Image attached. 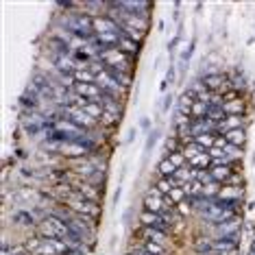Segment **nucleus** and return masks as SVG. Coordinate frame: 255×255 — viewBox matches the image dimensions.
<instances>
[{
  "label": "nucleus",
  "mask_w": 255,
  "mask_h": 255,
  "mask_svg": "<svg viewBox=\"0 0 255 255\" xmlns=\"http://www.w3.org/2000/svg\"><path fill=\"white\" fill-rule=\"evenodd\" d=\"M133 238L137 240H146V242H155V245H161L166 249H175V234H166V231H159V229H150V227H142L137 225L133 229Z\"/></svg>",
  "instance_id": "obj_1"
},
{
  "label": "nucleus",
  "mask_w": 255,
  "mask_h": 255,
  "mask_svg": "<svg viewBox=\"0 0 255 255\" xmlns=\"http://www.w3.org/2000/svg\"><path fill=\"white\" fill-rule=\"evenodd\" d=\"M137 225H142V227H150V229L166 231V234H175V227L166 223L164 214H155V212L142 210L140 214H137Z\"/></svg>",
  "instance_id": "obj_2"
},
{
  "label": "nucleus",
  "mask_w": 255,
  "mask_h": 255,
  "mask_svg": "<svg viewBox=\"0 0 255 255\" xmlns=\"http://www.w3.org/2000/svg\"><path fill=\"white\" fill-rule=\"evenodd\" d=\"M142 210H146V212H155V214H164V212H172L170 207L166 205V201H164V194H159L157 190L150 185L148 188V192L142 196Z\"/></svg>",
  "instance_id": "obj_3"
},
{
  "label": "nucleus",
  "mask_w": 255,
  "mask_h": 255,
  "mask_svg": "<svg viewBox=\"0 0 255 255\" xmlns=\"http://www.w3.org/2000/svg\"><path fill=\"white\" fill-rule=\"evenodd\" d=\"M240 253V236H227L214 240V255H238Z\"/></svg>",
  "instance_id": "obj_4"
},
{
  "label": "nucleus",
  "mask_w": 255,
  "mask_h": 255,
  "mask_svg": "<svg viewBox=\"0 0 255 255\" xmlns=\"http://www.w3.org/2000/svg\"><path fill=\"white\" fill-rule=\"evenodd\" d=\"M133 245L129 247V251H144L148 255H172L170 249L161 247V245H155V242H146V240H137V238H133Z\"/></svg>",
  "instance_id": "obj_5"
},
{
  "label": "nucleus",
  "mask_w": 255,
  "mask_h": 255,
  "mask_svg": "<svg viewBox=\"0 0 255 255\" xmlns=\"http://www.w3.org/2000/svg\"><path fill=\"white\" fill-rule=\"evenodd\" d=\"M74 92L79 96L88 98L90 103H101V98H103V90L96 83H77L74 85Z\"/></svg>",
  "instance_id": "obj_6"
},
{
  "label": "nucleus",
  "mask_w": 255,
  "mask_h": 255,
  "mask_svg": "<svg viewBox=\"0 0 255 255\" xmlns=\"http://www.w3.org/2000/svg\"><path fill=\"white\" fill-rule=\"evenodd\" d=\"M205 118H210L214 125L223 123L225 118H227V114H225V101L223 96H214V101L207 105V116Z\"/></svg>",
  "instance_id": "obj_7"
},
{
  "label": "nucleus",
  "mask_w": 255,
  "mask_h": 255,
  "mask_svg": "<svg viewBox=\"0 0 255 255\" xmlns=\"http://www.w3.org/2000/svg\"><path fill=\"white\" fill-rule=\"evenodd\" d=\"M194 103H196L194 92H192V90H183L181 94H179V98H177V105H175V109H177L179 114L190 116V118H192V107H194Z\"/></svg>",
  "instance_id": "obj_8"
},
{
  "label": "nucleus",
  "mask_w": 255,
  "mask_h": 255,
  "mask_svg": "<svg viewBox=\"0 0 255 255\" xmlns=\"http://www.w3.org/2000/svg\"><path fill=\"white\" fill-rule=\"evenodd\" d=\"M94 33H96V35H105V33H120V24L103 13V15H98V18H94Z\"/></svg>",
  "instance_id": "obj_9"
},
{
  "label": "nucleus",
  "mask_w": 255,
  "mask_h": 255,
  "mask_svg": "<svg viewBox=\"0 0 255 255\" xmlns=\"http://www.w3.org/2000/svg\"><path fill=\"white\" fill-rule=\"evenodd\" d=\"M192 251L196 255H205V253H214V238L207 234H199L192 240Z\"/></svg>",
  "instance_id": "obj_10"
},
{
  "label": "nucleus",
  "mask_w": 255,
  "mask_h": 255,
  "mask_svg": "<svg viewBox=\"0 0 255 255\" xmlns=\"http://www.w3.org/2000/svg\"><path fill=\"white\" fill-rule=\"evenodd\" d=\"M210 175L214 181H218V183H227V179L234 175V168H231V164H212L210 168Z\"/></svg>",
  "instance_id": "obj_11"
},
{
  "label": "nucleus",
  "mask_w": 255,
  "mask_h": 255,
  "mask_svg": "<svg viewBox=\"0 0 255 255\" xmlns=\"http://www.w3.org/2000/svg\"><path fill=\"white\" fill-rule=\"evenodd\" d=\"M245 190L242 185H223L220 194L216 199H223V201H245Z\"/></svg>",
  "instance_id": "obj_12"
},
{
  "label": "nucleus",
  "mask_w": 255,
  "mask_h": 255,
  "mask_svg": "<svg viewBox=\"0 0 255 255\" xmlns=\"http://www.w3.org/2000/svg\"><path fill=\"white\" fill-rule=\"evenodd\" d=\"M247 112H249V105L242 96L225 103V114L227 116H247Z\"/></svg>",
  "instance_id": "obj_13"
},
{
  "label": "nucleus",
  "mask_w": 255,
  "mask_h": 255,
  "mask_svg": "<svg viewBox=\"0 0 255 255\" xmlns=\"http://www.w3.org/2000/svg\"><path fill=\"white\" fill-rule=\"evenodd\" d=\"M194 50H196V39H192L185 48L179 53V72H181V77L185 74V70H188V66H190V59L194 57Z\"/></svg>",
  "instance_id": "obj_14"
},
{
  "label": "nucleus",
  "mask_w": 255,
  "mask_h": 255,
  "mask_svg": "<svg viewBox=\"0 0 255 255\" xmlns=\"http://www.w3.org/2000/svg\"><path fill=\"white\" fill-rule=\"evenodd\" d=\"M118 50H123V53H125L127 57H133V59H135V57L140 55V50H142V44H137V42H133V39H129V37L120 35Z\"/></svg>",
  "instance_id": "obj_15"
},
{
  "label": "nucleus",
  "mask_w": 255,
  "mask_h": 255,
  "mask_svg": "<svg viewBox=\"0 0 255 255\" xmlns=\"http://www.w3.org/2000/svg\"><path fill=\"white\" fill-rule=\"evenodd\" d=\"M223 137H225V140H227L229 144H234V146L245 148V146H247V140H249V133H247V129H234V131L225 133Z\"/></svg>",
  "instance_id": "obj_16"
},
{
  "label": "nucleus",
  "mask_w": 255,
  "mask_h": 255,
  "mask_svg": "<svg viewBox=\"0 0 255 255\" xmlns=\"http://www.w3.org/2000/svg\"><path fill=\"white\" fill-rule=\"evenodd\" d=\"M155 172H157V179H170L177 172V168L170 161V157H166V155H164V157L157 161V168H155Z\"/></svg>",
  "instance_id": "obj_17"
},
{
  "label": "nucleus",
  "mask_w": 255,
  "mask_h": 255,
  "mask_svg": "<svg viewBox=\"0 0 255 255\" xmlns=\"http://www.w3.org/2000/svg\"><path fill=\"white\" fill-rule=\"evenodd\" d=\"M161 133H164V131H161V127H159V125H155V127H153V131H150L148 135H146V142H144V157H148V155L153 153V148H155V144L159 142Z\"/></svg>",
  "instance_id": "obj_18"
},
{
  "label": "nucleus",
  "mask_w": 255,
  "mask_h": 255,
  "mask_svg": "<svg viewBox=\"0 0 255 255\" xmlns=\"http://www.w3.org/2000/svg\"><path fill=\"white\" fill-rule=\"evenodd\" d=\"M175 81H177V66L175 63H170L168 70H166V77H164V81H161V85H159L161 94H168V92H170V85H175Z\"/></svg>",
  "instance_id": "obj_19"
},
{
  "label": "nucleus",
  "mask_w": 255,
  "mask_h": 255,
  "mask_svg": "<svg viewBox=\"0 0 255 255\" xmlns=\"http://www.w3.org/2000/svg\"><path fill=\"white\" fill-rule=\"evenodd\" d=\"M188 166L192 168V170H210L212 168V157H210V153H201L199 157H194L192 161H188Z\"/></svg>",
  "instance_id": "obj_20"
},
{
  "label": "nucleus",
  "mask_w": 255,
  "mask_h": 255,
  "mask_svg": "<svg viewBox=\"0 0 255 255\" xmlns=\"http://www.w3.org/2000/svg\"><path fill=\"white\" fill-rule=\"evenodd\" d=\"M179 150H183V144L177 137V133H170L164 140V155H172V153H179Z\"/></svg>",
  "instance_id": "obj_21"
},
{
  "label": "nucleus",
  "mask_w": 255,
  "mask_h": 255,
  "mask_svg": "<svg viewBox=\"0 0 255 255\" xmlns=\"http://www.w3.org/2000/svg\"><path fill=\"white\" fill-rule=\"evenodd\" d=\"M153 188L157 190L159 194L168 196V194H170V192H172V190H175V188H179V185H177V181H175V179L170 177V179H157V181H155V185H153Z\"/></svg>",
  "instance_id": "obj_22"
},
{
  "label": "nucleus",
  "mask_w": 255,
  "mask_h": 255,
  "mask_svg": "<svg viewBox=\"0 0 255 255\" xmlns=\"http://www.w3.org/2000/svg\"><path fill=\"white\" fill-rule=\"evenodd\" d=\"M72 77H74V83H96V74H92L88 66L79 68Z\"/></svg>",
  "instance_id": "obj_23"
},
{
  "label": "nucleus",
  "mask_w": 255,
  "mask_h": 255,
  "mask_svg": "<svg viewBox=\"0 0 255 255\" xmlns=\"http://www.w3.org/2000/svg\"><path fill=\"white\" fill-rule=\"evenodd\" d=\"M220 190H223V183L210 181V183L203 185V196H205V199H210V201H214V199H216V196L220 194Z\"/></svg>",
  "instance_id": "obj_24"
},
{
  "label": "nucleus",
  "mask_w": 255,
  "mask_h": 255,
  "mask_svg": "<svg viewBox=\"0 0 255 255\" xmlns=\"http://www.w3.org/2000/svg\"><path fill=\"white\" fill-rule=\"evenodd\" d=\"M181 153L185 155V159H188V161H192L194 157H199L201 153H205V148L199 146V144H196V142H190V144H185V146H183Z\"/></svg>",
  "instance_id": "obj_25"
},
{
  "label": "nucleus",
  "mask_w": 255,
  "mask_h": 255,
  "mask_svg": "<svg viewBox=\"0 0 255 255\" xmlns=\"http://www.w3.org/2000/svg\"><path fill=\"white\" fill-rule=\"evenodd\" d=\"M216 137H218V135H214V133H205V135L194 137V142L199 144V146H203L205 150H210V148L216 146Z\"/></svg>",
  "instance_id": "obj_26"
},
{
  "label": "nucleus",
  "mask_w": 255,
  "mask_h": 255,
  "mask_svg": "<svg viewBox=\"0 0 255 255\" xmlns=\"http://www.w3.org/2000/svg\"><path fill=\"white\" fill-rule=\"evenodd\" d=\"M83 109H85V114L92 116V118L96 120V123L103 118V114H105V109L101 107V103H88V105H85Z\"/></svg>",
  "instance_id": "obj_27"
},
{
  "label": "nucleus",
  "mask_w": 255,
  "mask_h": 255,
  "mask_svg": "<svg viewBox=\"0 0 255 255\" xmlns=\"http://www.w3.org/2000/svg\"><path fill=\"white\" fill-rule=\"evenodd\" d=\"M181 37H183V26H179V28H177V33H175V37H172L170 42H168V46H166L168 53H170V59L175 57V48H177V44L181 42Z\"/></svg>",
  "instance_id": "obj_28"
},
{
  "label": "nucleus",
  "mask_w": 255,
  "mask_h": 255,
  "mask_svg": "<svg viewBox=\"0 0 255 255\" xmlns=\"http://www.w3.org/2000/svg\"><path fill=\"white\" fill-rule=\"evenodd\" d=\"M166 157H170V161L175 164V168L179 170V168H185L188 166V159H185V155L179 150V153H172V155H166Z\"/></svg>",
  "instance_id": "obj_29"
},
{
  "label": "nucleus",
  "mask_w": 255,
  "mask_h": 255,
  "mask_svg": "<svg viewBox=\"0 0 255 255\" xmlns=\"http://www.w3.org/2000/svg\"><path fill=\"white\" fill-rule=\"evenodd\" d=\"M205 116H207V105H205V103H199V101H196L194 107H192V118L199 120V118H205Z\"/></svg>",
  "instance_id": "obj_30"
},
{
  "label": "nucleus",
  "mask_w": 255,
  "mask_h": 255,
  "mask_svg": "<svg viewBox=\"0 0 255 255\" xmlns=\"http://www.w3.org/2000/svg\"><path fill=\"white\" fill-rule=\"evenodd\" d=\"M168 196H170V201L175 203V205H179V203H183L185 199H188V194H185V190H183V188H175Z\"/></svg>",
  "instance_id": "obj_31"
},
{
  "label": "nucleus",
  "mask_w": 255,
  "mask_h": 255,
  "mask_svg": "<svg viewBox=\"0 0 255 255\" xmlns=\"http://www.w3.org/2000/svg\"><path fill=\"white\" fill-rule=\"evenodd\" d=\"M225 185H242V188H247L245 172H234V175L227 179V183H225Z\"/></svg>",
  "instance_id": "obj_32"
},
{
  "label": "nucleus",
  "mask_w": 255,
  "mask_h": 255,
  "mask_svg": "<svg viewBox=\"0 0 255 255\" xmlns=\"http://www.w3.org/2000/svg\"><path fill=\"white\" fill-rule=\"evenodd\" d=\"M177 105V98L172 92H168V94H164V103H161V112H170V107Z\"/></svg>",
  "instance_id": "obj_33"
},
{
  "label": "nucleus",
  "mask_w": 255,
  "mask_h": 255,
  "mask_svg": "<svg viewBox=\"0 0 255 255\" xmlns=\"http://www.w3.org/2000/svg\"><path fill=\"white\" fill-rule=\"evenodd\" d=\"M137 129H140L142 133H146V135H148L150 131H153V123H150L148 116H144V118H140V125H137Z\"/></svg>",
  "instance_id": "obj_34"
},
{
  "label": "nucleus",
  "mask_w": 255,
  "mask_h": 255,
  "mask_svg": "<svg viewBox=\"0 0 255 255\" xmlns=\"http://www.w3.org/2000/svg\"><path fill=\"white\" fill-rule=\"evenodd\" d=\"M13 159H15V161H26V159H28L26 150L22 148V146H15V150H13Z\"/></svg>",
  "instance_id": "obj_35"
},
{
  "label": "nucleus",
  "mask_w": 255,
  "mask_h": 255,
  "mask_svg": "<svg viewBox=\"0 0 255 255\" xmlns=\"http://www.w3.org/2000/svg\"><path fill=\"white\" fill-rule=\"evenodd\" d=\"M135 135H137V129L135 127H131L129 131H127V137H125V144H131L133 140H135Z\"/></svg>",
  "instance_id": "obj_36"
},
{
  "label": "nucleus",
  "mask_w": 255,
  "mask_h": 255,
  "mask_svg": "<svg viewBox=\"0 0 255 255\" xmlns=\"http://www.w3.org/2000/svg\"><path fill=\"white\" fill-rule=\"evenodd\" d=\"M66 255H85V247L83 249H68V251H66Z\"/></svg>",
  "instance_id": "obj_37"
},
{
  "label": "nucleus",
  "mask_w": 255,
  "mask_h": 255,
  "mask_svg": "<svg viewBox=\"0 0 255 255\" xmlns=\"http://www.w3.org/2000/svg\"><path fill=\"white\" fill-rule=\"evenodd\" d=\"M120 196H123V188H118V190H116V192H114V205H118Z\"/></svg>",
  "instance_id": "obj_38"
},
{
  "label": "nucleus",
  "mask_w": 255,
  "mask_h": 255,
  "mask_svg": "<svg viewBox=\"0 0 255 255\" xmlns=\"http://www.w3.org/2000/svg\"><path fill=\"white\" fill-rule=\"evenodd\" d=\"M116 242H118V236H112V240H109V249H116Z\"/></svg>",
  "instance_id": "obj_39"
},
{
  "label": "nucleus",
  "mask_w": 255,
  "mask_h": 255,
  "mask_svg": "<svg viewBox=\"0 0 255 255\" xmlns=\"http://www.w3.org/2000/svg\"><path fill=\"white\" fill-rule=\"evenodd\" d=\"M125 255H148V253H144V251H127Z\"/></svg>",
  "instance_id": "obj_40"
},
{
  "label": "nucleus",
  "mask_w": 255,
  "mask_h": 255,
  "mask_svg": "<svg viewBox=\"0 0 255 255\" xmlns=\"http://www.w3.org/2000/svg\"><path fill=\"white\" fill-rule=\"evenodd\" d=\"M249 251H255V242H251V249H249Z\"/></svg>",
  "instance_id": "obj_41"
},
{
  "label": "nucleus",
  "mask_w": 255,
  "mask_h": 255,
  "mask_svg": "<svg viewBox=\"0 0 255 255\" xmlns=\"http://www.w3.org/2000/svg\"><path fill=\"white\" fill-rule=\"evenodd\" d=\"M251 161H253V164H255V153H253V155H251Z\"/></svg>",
  "instance_id": "obj_42"
},
{
  "label": "nucleus",
  "mask_w": 255,
  "mask_h": 255,
  "mask_svg": "<svg viewBox=\"0 0 255 255\" xmlns=\"http://www.w3.org/2000/svg\"><path fill=\"white\" fill-rule=\"evenodd\" d=\"M253 242H255V231H253Z\"/></svg>",
  "instance_id": "obj_43"
}]
</instances>
